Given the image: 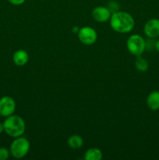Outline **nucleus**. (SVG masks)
<instances>
[{
  "label": "nucleus",
  "instance_id": "nucleus-1",
  "mask_svg": "<svg viewBox=\"0 0 159 160\" xmlns=\"http://www.w3.org/2000/svg\"><path fill=\"white\" fill-rule=\"evenodd\" d=\"M110 26L118 33H129L133 29L135 22L132 16L124 11L113 12L110 18Z\"/></svg>",
  "mask_w": 159,
  "mask_h": 160
},
{
  "label": "nucleus",
  "instance_id": "nucleus-2",
  "mask_svg": "<svg viewBox=\"0 0 159 160\" xmlns=\"http://www.w3.org/2000/svg\"><path fill=\"white\" fill-rule=\"evenodd\" d=\"M4 131L9 136L16 138L23 134L26 130V124L22 117L17 115H11L6 117L3 122Z\"/></svg>",
  "mask_w": 159,
  "mask_h": 160
},
{
  "label": "nucleus",
  "instance_id": "nucleus-3",
  "mask_svg": "<svg viewBox=\"0 0 159 160\" xmlns=\"http://www.w3.org/2000/svg\"><path fill=\"white\" fill-rule=\"evenodd\" d=\"M30 151V142L23 137L16 138L11 143L9 152L12 156L16 159H21L26 156Z\"/></svg>",
  "mask_w": 159,
  "mask_h": 160
},
{
  "label": "nucleus",
  "instance_id": "nucleus-4",
  "mask_svg": "<svg viewBox=\"0 0 159 160\" xmlns=\"http://www.w3.org/2000/svg\"><path fill=\"white\" fill-rule=\"evenodd\" d=\"M126 47L128 51L133 56H141L146 50V41L140 34H132L127 39Z\"/></svg>",
  "mask_w": 159,
  "mask_h": 160
},
{
  "label": "nucleus",
  "instance_id": "nucleus-5",
  "mask_svg": "<svg viewBox=\"0 0 159 160\" xmlns=\"http://www.w3.org/2000/svg\"><path fill=\"white\" fill-rule=\"evenodd\" d=\"M78 38L81 43L86 45H91L95 43L98 39L96 31L91 27H83L80 28L78 32Z\"/></svg>",
  "mask_w": 159,
  "mask_h": 160
},
{
  "label": "nucleus",
  "instance_id": "nucleus-6",
  "mask_svg": "<svg viewBox=\"0 0 159 160\" xmlns=\"http://www.w3.org/2000/svg\"><path fill=\"white\" fill-rule=\"evenodd\" d=\"M16 102L9 96H3L0 98V116L4 117H9L15 112Z\"/></svg>",
  "mask_w": 159,
  "mask_h": 160
},
{
  "label": "nucleus",
  "instance_id": "nucleus-7",
  "mask_svg": "<svg viewBox=\"0 0 159 160\" xmlns=\"http://www.w3.org/2000/svg\"><path fill=\"white\" fill-rule=\"evenodd\" d=\"M112 12L105 6H97L92 10V17L94 20L99 23H104L110 20Z\"/></svg>",
  "mask_w": 159,
  "mask_h": 160
},
{
  "label": "nucleus",
  "instance_id": "nucleus-8",
  "mask_svg": "<svg viewBox=\"0 0 159 160\" xmlns=\"http://www.w3.org/2000/svg\"><path fill=\"white\" fill-rule=\"evenodd\" d=\"M144 34L149 38H155L159 36V20L153 18L147 21L143 28Z\"/></svg>",
  "mask_w": 159,
  "mask_h": 160
},
{
  "label": "nucleus",
  "instance_id": "nucleus-9",
  "mask_svg": "<svg viewBox=\"0 0 159 160\" xmlns=\"http://www.w3.org/2000/svg\"><path fill=\"white\" fill-rule=\"evenodd\" d=\"M12 60L17 66L23 67L27 63L29 60V55L26 52V51L23 49L17 50L12 56Z\"/></svg>",
  "mask_w": 159,
  "mask_h": 160
},
{
  "label": "nucleus",
  "instance_id": "nucleus-10",
  "mask_svg": "<svg viewBox=\"0 0 159 160\" xmlns=\"http://www.w3.org/2000/svg\"><path fill=\"white\" fill-rule=\"evenodd\" d=\"M147 105L153 111L159 109V92L154 91L148 95L147 98Z\"/></svg>",
  "mask_w": 159,
  "mask_h": 160
},
{
  "label": "nucleus",
  "instance_id": "nucleus-11",
  "mask_svg": "<svg viewBox=\"0 0 159 160\" xmlns=\"http://www.w3.org/2000/svg\"><path fill=\"white\" fill-rule=\"evenodd\" d=\"M102 157V152L99 148H89L84 154V159L86 160H101Z\"/></svg>",
  "mask_w": 159,
  "mask_h": 160
},
{
  "label": "nucleus",
  "instance_id": "nucleus-12",
  "mask_svg": "<svg viewBox=\"0 0 159 160\" xmlns=\"http://www.w3.org/2000/svg\"><path fill=\"white\" fill-rule=\"evenodd\" d=\"M67 143H68L69 146L72 148V149H79L84 145V140H83L82 138L80 135L77 134H73L71 135L68 138L67 141Z\"/></svg>",
  "mask_w": 159,
  "mask_h": 160
},
{
  "label": "nucleus",
  "instance_id": "nucleus-13",
  "mask_svg": "<svg viewBox=\"0 0 159 160\" xmlns=\"http://www.w3.org/2000/svg\"><path fill=\"white\" fill-rule=\"evenodd\" d=\"M135 67L139 71L145 72L148 70L149 64H148V62L144 58L142 57L141 56H137V59L135 61Z\"/></svg>",
  "mask_w": 159,
  "mask_h": 160
},
{
  "label": "nucleus",
  "instance_id": "nucleus-14",
  "mask_svg": "<svg viewBox=\"0 0 159 160\" xmlns=\"http://www.w3.org/2000/svg\"><path fill=\"white\" fill-rule=\"evenodd\" d=\"M10 152L5 147H0V160H6L9 158Z\"/></svg>",
  "mask_w": 159,
  "mask_h": 160
},
{
  "label": "nucleus",
  "instance_id": "nucleus-15",
  "mask_svg": "<svg viewBox=\"0 0 159 160\" xmlns=\"http://www.w3.org/2000/svg\"><path fill=\"white\" fill-rule=\"evenodd\" d=\"M25 1L26 0H8V2L13 6H20V5L23 4Z\"/></svg>",
  "mask_w": 159,
  "mask_h": 160
},
{
  "label": "nucleus",
  "instance_id": "nucleus-16",
  "mask_svg": "<svg viewBox=\"0 0 159 160\" xmlns=\"http://www.w3.org/2000/svg\"><path fill=\"white\" fill-rule=\"evenodd\" d=\"M154 44H155V42L152 40L146 41V49H151V47L154 48Z\"/></svg>",
  "mask_w": 159,
  "mask_h": 160
},
{
  "label": "nucleus",
  "instance_id": "nucleus-17",
  "mask_svg": "<svg viewBox=\"0 0 159 160\" xmlns=\"http://www.w3.org/2000/svg\"><path fill=\"white\" fill-rule=\"evenodd\" d=\"M154 48H155V49L159 52V40L156 41L155 42V44H154Z\"/></svg>",
  "mask_w": 159,
  "mask_h": 160
},
{
  "label": "nucleus",
  "instance_id": "nucleus-18",
  "mask_svg": "<svg viewBox=\"0 0 159 160\" xmlns=\"http://www.w3.org/2000/svg\"><path fill=\"white\" fill-rule=\"evenodd\" d=\"M79 31H80V28H78V27L76 26L73 28V32L75 33V34H78Z\"/></svg>",
  "mask_w": 159,
  "mask_h": 160
},
{
  "label": "nucleus",
  "instance_id": "nucleus-19",
  "mask_svg": "<svg viewBox=\"0 0 159 160\" xmlns=\"http://www.w3.org/2000/svg\"><path fill=\"white\" fill-rule=\"evenodd\" d=\"M4 131V127H3V123H0V134Z\"/></svg>",
  "mask_w": 159,
  "mask_h": 160
}]
</instances>
